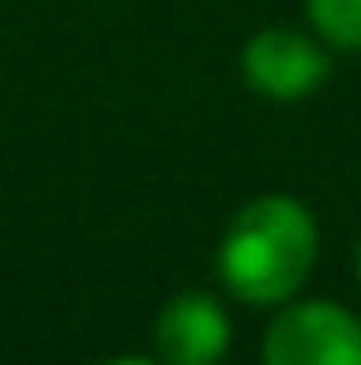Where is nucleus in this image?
<instances>
[{"label":"nucleus","mask_w":361,"mask_h":365,"mask_svg":"<svg viewBox=\"0 0 361 365\" xmlns=\"http://www.w3.org/2000/svg\"><path fill=\"white\" fill-rule=\"evenodd\" d=\"M320 259V222L301 199L260 195L227 222L218 241V277L245 305L278 310L306 287Z\"/></svg>","instance_id":"1"},{"label":"nucleus","mask_w":361,"mask_h":365,"mask_svg":"<svg viewBox=\"0 0 361 365\" xmlns=\"http://www.w3.org/2000/svg\"><path fill=\"white\" fill-rule=\"evenodd\" d=\"M269 365H361V319L338 301H283L264 329Z\"/></svg>","instance_id":"2"},{"label":"nucleus","mask_w":361,"mask_h":365,"mask_svg":"<svg viewBox=\"0 0 361 365\" xmlns=\"http://www.w3.org/2000/svg\"><path fill=\"white\" fill-rule=\"evenodd\" d=\"M241 79L264 102H306L329 79V51L315 33L273 24L241 46Z\"/></svg>","instance_id":"3"},{"label":"nucleus","mask_w":361,"mask_h":365,"mask_svg":"<svg viewBox=\"0 0 361 365\" xmlns=\"http://www.w3.org/2000/svg\"><path fill=\"white\" fill-rule=\"evenodd\" d=\"M153 347L167 365H208L232 347V319L208 292H176L158 310Z\"/></svg>","instance_id":"4"},{"label":"nucleus","mask_w":361,"mask_h":365,"mask_svg":"<svg viewBox=\"0 0 361 365\" xmlns=\"http://www.w3.org/2000/svg\"><path fill=\"white\" fill-rule=\"evenodd\" d=\"M310 33L338 51H361V0H306Z\"/></svg>","instance_id":"5"},{"label":"nucleus","mask_w":361,"mask_h":365,"mask_svg":"<svg viewBox=\"0 0 361 365\" xmlns=\"http://www.w3.org/2000/svg\"><path fill=\"white\" fill-rule=\"evenodd\" d=\"M352 273H357V287H361V236H357V255H352Z\"/></svg>","instance_id":"6"}]
</instances>
